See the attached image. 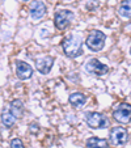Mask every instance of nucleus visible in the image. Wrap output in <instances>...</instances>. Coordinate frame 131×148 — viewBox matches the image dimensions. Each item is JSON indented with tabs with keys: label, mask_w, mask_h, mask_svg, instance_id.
I'll list each match as a JSON object with an SVG mask.
<instances>
[{
	"label": "nucleus",
	"mask_w": 131,
	"mask_h": 148,
	"mask_svg": "<svg viewBox=\"0 0 131 148\" xmlns=\"http://www.w3.org/2000/svg\"><path fill=\"white\" fill-rule=\"evenodd\" d=\"M130 53H131V49H130Z\"/></svg>",
	"instance_id": "obj_19"
},
{
	"label": "nucleus",
	"mask_w": 131,
	"mask_h": 148,
	"mask_svg": "<svg viewBox=\"0 0 131 148\" xmlns=\"http://www.w3.org/2000/svg\"><path fill=\"white\" fill-rule=\"evenodd\" d=\"M109 136H110V142H112L113 145H115V147H121V145H123V144L127 143L128 132H127L126 129H123V127H121V126H117V127H113V129L110 130Z\"/></svg>",
	"instance_id": "obj_5"
},
{
	"label": "nucleus",
	"mask_w": 131,
	"mask_h": 148,
	"mask_svg": "<svg viewBox=\"0 0 131 148\" xmlns=\"http://www.w3.org/2000/svg\"><path fill=\"white\" fill-rule=\"evenodd\" d=\"M53 64H54V58L50 55L42 56V58L36 60V68L42 75H46V73L50 72V70L53 68Z\"/></svg>",
	"instance_id": "obj_8"
},
{
	"label": "nucleus",
	"mask_w": 131,
	"mask_h": 148,
	"mask_svg": "<svg viewBox=\"0 0 131 148\" xmlns=\"http://www.w3.org/2000/svg\"><path fill=\"white\" fill-rule=\"evenodd\" d=\"M0 121H1V123H3L5 127H8V129H11V127H13V125L16 123L17 118L14 117L13 114H12L11 110H5L4 109L3 112H1V115H0Z\"/></svg>",
	"instance_id": "obj_13"
},
{
	"label": "nucleus",
	"mask_w": 131,
	"mask_h": 148,
	"mask_svg": "<svg viewBox=\"0 0 131 148\" xmlns=\"http://www.w3.org/2000/svg\"><path fill=\"white\" fill-rule=\"evenodd\" d=\"M11 148H25L24 147V143L20 138H14L11 140Z\"/></svg>",
	"instance_id": "obj_16"
},
{
	"label": "nucleus",
	"mask_w": 131,
	"mask_h": 148,
	"mask_svg": "<svg viewBox=\"0 0 131 148\" xmlns=\"http://www.w3.org/2000/svg\"><path fill=\"white\" fill-rule=\"evenodd\" d=\"M86 148H112L109 142L102 138L92 136L86 140Z\"/></svg>",
	"instance_id": "obj_11"
},
{
	"label": "nucleus",
	"mask_w": 131,
	"mask_h": 148,
	"mask_svg": "<svg viewBox=\"0 0 131 148\" xmlns=\"http://www.w3.org/2000/svg\"><path fill=\"white\" fill-rule=\"evenodd\" d=\"M113 118L122 125L128 123L131 121V105L126 102L119 103L113 112Z\"/></svg>",
	"instance_id": "obj_4"
},
{
	"label": "nucleus",
	"mask_w": 131,
	"mask_h": 148,
	"mask_svg": "<svg viewBox=\"0 0 131 148\" xmlns=\"http://www.w3.org/2000/svg\"><path fill=\"white\" fill-rule=\"evenodd\" d=\"M85 70L88 73H91V75L93 76H102L105 75V73L109 72V67L106 64H104V63H101L98 59L96 58H92L89 59V60L85 63Z\"/></svg>",
	"instance_id": "obj_6"
},
{
	"label": "nucleus",
	"mask_w": 131,
	"mask_h": 148,
	"mask_svg": "<svg viewBox=\"0 0 131 148\" xmlns=\"http://www.w3.org/2000/svg\"><path fill=\"white\" fill-rule=\"evenodd\" d=\"M73 20V13L68 9H60L55 13L54 21H55V26L59 30H64L68 25L71 24V21Z\"/></svg>",
	"instance_id": "obj_7"
},
{
	"label": "nucleus",
	"mask_w": 131,
	"mask_h": 148,
	"mask_svg": "<svg viewBox=\"0 0 131 148\" xmlns=\"http://www.w3.org/2000/svg\"><path fill=\"white\" fill-rule=\"evenodd\" d=\"M16 75L20 80H26V79H30L33 75V68L25 63L23 60H17L16 62Z\"/></svg>",
	"instance_id": "obj_9"
},
{
	"label": "nucleus",
	"mask_w": 131,
	"mask_h": 148,
	"mask_svg": "<svg viewBox=\"0 0 131 148\" xmlns=\"http://www.w3.org/2000/svg\"><path fill=\"white\" fill-rule=\"evenodd\" d=\"M81 36L80 34H71L67 38H64L62 42V49L63 53L68 56V58H76V56L83 54V49H81Z\"/></svg>",
	"instance_id": "obj_1"
},
{
	"label": "nucleus",
	"mask_w": 131,
	"mask_h": 148,
	"mask_svg": "<svg viewBox=\"0 0 131 148\" xmlns=\"http://www.w3.org/2000/svg\"><path fill=\"white\" fill-rule=\"evenodd\" d=\"M68 101H70V103L75 108V109H80V108L84 106V103H85V101H86V97L83 95V93L75 92L68 97Z\"/></svg>",
	"instance_id": "obj_12"
},
{
	"label": "nucleus",
	"mask_w": 131,
	"mask_h": 148,
	"mask_svg": "<svg viewBox=\"0 0 131 148\" xmlns=\"http://www.w3.org/2000/svg\"><path fill=\"white\" fill-rule=\"evenodd\" d=\"M23 1H26V0H23Z\"/></svg>",
	"instance_id": "obj_18"
},
{
	"label": "nucleus",
	"mask_w": 131,
	"mask_h": 148,
	"mask_svg": "<svg viewBox=\"0 0 131 148\" xmlns=\"http://www.w3.org/2000/svg\"><path fill=\"white\" fill-rule=\"evenodd\" d=\"M118 13L122 17L131 18V0H123L118 7Z\"/></svg>",
	"instance_id": "obj_15"
},
{
	"label": "nucleus",
	"mask_w": 131,
	"mask_h": 148,
	"mask_svg": "<svg viewBox=\"0 0 131 148\" xmlns=\"http://www.w3.org/2000/svg\"><path fill=\"white\" fill-rule=\"evenodd\" d=\"M30 16L33 20H39L42 18V17L45 16L46 13V5L43 1H41V0H36V1H33L30 5Z\"/></svg>",
	"instance_id": "obj_10"
},
{
	"label": "nucleus",
	"mask_w": 131,
	"mask_h": 148,
	"mask_svg": "<svg viewBox=\"0 0 131 148\" xmlns=\"http://www.w3.org/2000/svg\"><path fill=\"white\" fill-rule=\"evenodd\" d=\"M9 110L12 112V114L14 115V117L19 119L21 115H23L24 113V103L21 100H13L11 102V108H9Z\"/></svg>",
	"instance_id": "obj_14"
},
{
	"label": "nucleus",
	"mask_w": 131,
	"mask_h": 148,
	"mask_svg": "<svg viewBox=\"0 0 131 148\" xmlns=\"http://www.w3.org/2000/svg\"><path fill=\"white\" fill-rule=\"evenodd\" d=\"M85 122L91 129H106L109 126V118L97 112L85 113Z\"/></svg>",
	"instance_id": "obj_2"
},
{
	"label": "nucleus",
	"mask_w": 131,
	"mask_h": 148,
	"mask_svg": "<svg viewBox=\"0 0 131 148\" xmlns=\"http://www.w3.org/2000/svg\"><path fill=\"white\" fill-rule=\"evenodd\" d=\"M105 41H106V36L102 33V32L92 30L89 33V36L86 37L85 43H86V46H88L89 50L97 53V51L102 50L104 45H105Z\"/></svg>",
	"instance_id": "obj_3"
},
{
	"label": "nucleus",
	"mask_w": 131,
	"mask_h": 148,
	"mask_svg": "<svg viewBox=\"0 0 131 148\" xmlns=\"http://www.w3.org/2000/svg\"><path fill=\"white\" fill-rule=\"evenodd\" d=\"M29 131H30L33 135H36L37 132L39 131V126H38V123H36V122L32 123V125L29 126Z\"/></svg>",
	"instance_id": "obj_17"
}]
</instances>
